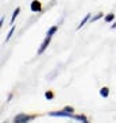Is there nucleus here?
Returning a JSON list of instances; mask_svg holds the SVG:
<instances>
[{
  "instance_id": "f257e3e1",
  "label": "nucleus",
  "mask_w": 116,
  "mask_h": 123,
  "mask_svg": "<svg viewBox=\"0 0 116 123\" xmlns=\"http://www.w3.org/2000/svg\"><path fill=\"white\" fill-rule=\"evenodd\" d=\"M35 116L34 115H26V114H19V115L15 116V122L18 123H24V122H29V120H33Z\"/></svg>"
},
{
  "instance_id": "f03ea898",
  "label": "nucleus",
  "mask_w": 116,
  "mask_h": 123,
  "mask_svg": "<svg viewBox=\"0 0 116 123\" xmlns=\"http://www.w3.org/2000/svg\"><path fill=\"white\" fill-rule=\"evenodd\" d=\"M50 39H51V37L47 35V37H46V39L43 41V43L41 45V47L38 49V54H42V53H43V51L47 49V46H49V43H50Z\"/></svg>"
},
{
  "instance_id": "7ed1b4c3",
  "label": "nucleus",
  "mask_w": 116,
  "mask_h": 123,
  "mask_svg": "<svg viewBox=\"0 0 116 123\" xmlns=\"http://www.w3.org/2000/svg\"><path fill=\"white\" fill-rule=\"evenodd\" d=\"M30 8H31V11L33 12H39L42 7H41V3L38 1V0H34L33 3H31V7Z\"/></svg>"
},
{
  "instance_id": "20e7f679",
  "label": "nucleus",
  "mask_w": 116,
  "mask_h": 123,
  "mask_svg": "<svg viewBox=\"0 0 116 123\" xmlns=\"http://www.w3.org/2000/svg\"><path fill=\"white\" fill-rule=\"evenodd\" d=\"M89 19H91V14H87V15H85V16H84V19H82V20H81V23H80V25H78V27H77V30H80L81 27H82V26L85 25V23H87L88 20H89Z\"/></svg>"
},
{
  "instance_id": "39448f33",
  "label": "nucleus",
  "mask_w": 116,
  "mask_h": 123,
  "mask_svg": "<svg viewBox=\"0 0 116 123\" xmlns=\"http://www.w3.org/2000/svg\"><path fill=\"white\" fill-rule=\"evenodd\" d=\"M100 95H101L103 98H108V95H109V89H108L107 87L101 88V89H100Z\"/></svg>"
},
{
  "instance_id": "423d86ee",
  "label": "nucleus",
  "mask_w": 116,
  "mask_h": 123,
  "mask_svg": "<svg viewBox=\"0 0 116 123\" xmlns=\"http://www.w3.org/2000/svg\"><path fill=\"white\" fill-rule=\"evenodd\" d=\"M19 12H20V8H16V10H15L14 11V14H12V18H11V25H14V22H15V19H16V16H18L19 15Z\"/></svg>"
},
{
  "instance_id": "0eeeda50",
  "label": "nucleus",
  "mask_w": 116,
  "mask_h": 123,
  "mask_svg": "<svg viewBox=\"0 0 116 123\" xmlns=\"http://www.w3.org/2000/svg\"><path fill=\"white\" fill-rule=\"evenodd\" d=\"M57 29H58L57 26H53L51 29H49V31H47V35H49V37H53L55 33H57Z\"/></svg>"
},
{
  "instance_id": "6e6552de",
  "label": "nucleus",
  "mask_w": 116,
  "mask_h": 123,
  "mask_svg": "<svg viewBox=\"0 0 116 123\" xmlns=\"http://www.w3.org/2000/svg\"><path fill=\"white\" fill-rule=\"evenodd\" d=\"M113 18H115V14H109V15H107V16H105V22H107V23L112 22Z\"/></svg>"
},
{
  "instance_id": "1a4fd4ad",
  "label": "nucleus",
  "mask_w": 116,
  "mask_h": 123,
  "mask_svg": "<svg viewBox=\"0 0 116 123\" xmlns=\"http://www.w3.org/2000/svg\"><path fill=\"white\" fill-rule=\"evenodd\" d=\"M45 98H46L47 100H51V99L54 98V95H53V92H51V91H47L46 93H45Z\"/></svg>"
},
{
  "instance_id": "9d476101",
  "label": "nucleus",
  "mask_w": 116,
  "mask_h": 123,
  "mask_svg": "<svg viewBox=\"0 0 116 123\" xmlns=\"http://www.w3.org/2000/svg\"><path fill=\"white\" fill-rule=\"evenodd\" d=\"M14 30H15V27L12 26V27H11V30H10V33H8V35H7V38H6V42H8V41L11 39L12 34H14Z\"/></svg>"
},
{
  "instance_id": "9b49d317",
  "label": "nucleus",
  "mask_w": 116,
  "mask_h": 123,
  "mask_svg": "<svg viewBox=\"0 0 116 123\" xmlns=\"http://www.w3.org/2000/svg\"><path fill=\"white\" fill-rule=\"evenodd\" d=\"M100 18H103V14H97L96 16H93V18L91 19V22H96V20H99Z\"/></svg>"
},
{
  "instance_id": "f8f14e48",
  "label": "nucleus",
  "mask_w": 116,
  "mask_h": 123,
  "mask_svg": "<svg viewBox=\"0 0 116 123\" xmlns=\"http://www.w3.org/2000/svg\"><path fill=\"white\" fill-rule=\"evenodd\" d=\"M65 111H68V112H73V107H65Z\"/></svg>"
},
{
  "instance_id": "ddd939ff",
  "label": "nucleus",
  "mask_w": 116,
  "mask_h": 123,
  "mask_svg": "<svg viewBox=\"0 0 116 123\" xmlns=\"http://www.w3.org/2000/svg\"><path fill=\"white\" fill-rule=\"evenodd\" d=\"M111 29H112V30H113V29H116V23H113V25L111 26Z\"/></svg>"
}]
</instances>
